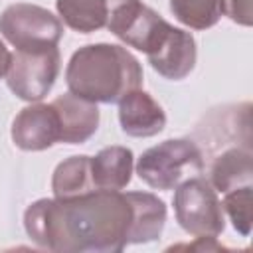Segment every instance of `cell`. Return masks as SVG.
Returning a JSON list of instances; mask_svg holds the SVG:
<instances>
[{"label": "cell", "instance_id": "obj_8", "mask_svg": "<svg viewBox=\"0 0 253 253\" xmlns=\"http://www.w3.org/2000/svg\"><path fill=\"white\" fill-rule=\"evenodd\" d=\"M168 22L140 0H126L109 18L107 30L123 43L146 53Z\"/></svg>", "mask_w": 253, "mask_h": 253}, {"label": "cell", "instance_id": "obj_15", "mask_svg": "<svg viewBox=\"0 0 253 253\" xmlns=\"http://www.w3.org/2000/svg\"><path fill=\"white\" fill-rule=\"evenodd\" d=\"M97 190L91 176V156L75 154L59 162L51 176L53 198H75Z\"/></svg>", "mask_w": 253, "mask_h": 253}, {"label": "cell", "instance_id": "obj_16", "mask_svg": "<svg viewBox=\"0 0 253 253\" xmlns=\"http://www.w3.org/2000/svg\"><path fill=\"white\" fill-rule=\"evenodd\" d=\"M170 12L180 24L192 30H208L219 22L221 2L219 0H170Z\"/></svg>", "mask_w": 253, "mask_h": 253}, {"label": "cell", "instance_id": "obj_9", "mask_svg": "<svg viewBox=\"0 0 253 253\" xmlns=\"http://www.w3.org/2000/svg\"><path fill=\"white\" fill-rule=\"evenodd\" d=\"M12 142L26 152H40L59 142V119L51 103L24 107L12 121Z\"/></svg>", "mask_w": 253, "mask_h": 253}, {"label": "cell", "instance_id": "obj_18", "mask_svg": "<svg viewBox=\"0 0 253 253\" xmlns=\"http://www.w3.org/2000/svg\"><path fill=\"white\" fill-rule=\"evenodd\" d=\"M221 2V14H225L231 22L241 26H251L253 12H251V0H219Z\"/></svg>", "mask_w": 253, "mask_h": 253}, {"label": "cell", "instance_id": "obj_2", "mask_svg": "<svg viewBox=\"0 0 253 253\" xmlns=\"http://www.w3.org/2000/svg\"><path fill=\"white\" fill-rule=\"evenodd\" d=\"M65 83L69 93L81 99L111 105L140 89L142 67L123 45L89 43L71 55L65 67Z\"/></svg>", "mask_w": 253, "mask_h": 253}, {"label": "cell", "instance_id": "obj_1", "mask_svg": "<svg viewBox=\"0 0 253 253\" xmlns=\"http://www.w3.org/2000/svg\"><path fill=\"white\" fill-rule=\"evenodd\" d=\"M164 223L166 206L150 192L42 198L24 211L28 237L55 253H121L126 245L158 239Z\"/></svg>", "mask_w": 253, "mask_h": 253}, {"label": "cell", "instance_id": "obj_17", "mask_svg": "<svg viewBox=\"0 0 253 253\" xmlns=\"http://www.w3.org/2000/svg\"><path fill=\"white\" fill-rule=\"evenodd\" d=\"M251 184H247L225 192L221 202V208L229 215L233 229L243 237L251 233Z\"/></svg>", "mask_w": 253, "mask_h": 253}, {"label": "cell", "instance_id": "obj_5", "mask_svg": "<svg viewBox=\"0 0 253 253\" xmlns=\"http://www.w3.org/2000/svg\"><path fill=\"white\" fill-rule=\"evenodd\" d=\"M61 55L57 45L42 49H16L6 71L8 89L22 101L38 103L53 87L59 75Z\"/></svg>", "mask_w": 253, "mask_h": 253}, {"label": "cell", "instance_id": "obj_10", "mask_svg": "<svg viewBox=\"0 0 253 253\" xmlns=\"http://www.w3.org/2000/svg\"><path fill=\"white\" fill-rule=\"evenodd\" d=\"M119 123L125 134L148 138L164 130L166 113L150 93L134 89L119 101Z\"/></svg>", "mask_w": 253, "mask_h": 253}, {"label": "cell", "instance_id": "obj_20", "mask_svg": "<svg viewBox=\"0 0 253 253\" xmlns=\"http://www.w3.org/2000/svg\"><path fill=\"white\" fill-rule=\"evenodd\" d=\"M10 51H8V47L4 45V42L0 40V79L6 75V71H8V65H10Z\"/></svg>", "mask_w": 253, "mask_h": 253}, {"label": "cell", "instance_id": "obj_4", "mask_svg": "<svg viewBox=\"0 0 253 253\" xmlns=\"http://www.w3.org/2000/svg\"><path fill=\"white\" fill-rule=\"evenodd\" d=\"M174 213L180 227L194 237H217L225 229L221 202L204 176H190L176 186Z\"/></svg>", "mask_w": 253, "mask_h": 253}, {"label": "cell", "instance_id": "obj_19", "mask_svg": "<svg viewBox=\"0 0 253 253\" xmlns=\"http://www.w3.org/2000/svg\"><path fill=\"white\" fill-rule=\"evenodd\" d=\"M198 241H194V243H190V245H176V247H172V249H184V247H188V249H198V251H221V249H225L223 245H219L217 241H215V237H196Z\"/></svg>", "mask_w": 253, "mask_h": 253}, {"label": "cell", "instance_id": "obj_13", "mask_svg": "<svg viewBox=\"0 0 253 253\" xmlns=\"http://www.w3.org/2000/svg\"><path fill=\"white\" fill-rule=\"evenodd\" d=\"M126 0H55L63 24L79 34H91L107 28L111 14Z\"/></svg>", "mask_w": 253, "mask_h": 253}, {"label": "cell", "instance_id": "obj_6", "mask_svg": "<svg viewBox=\"0 0 253 253\" xmlns=\"http://www.w3.org/2000/svg\"><path fill=\"white\" fill-rule=\"evenodd\" d=\"M0 34L16 49H42L59 43L63 24L47 8L20 2L0 14Z\"/></svg>", "mask_w": 253, "mask_h": 253}, {"label": "cell", "instance_id": "obj_11", "mask_svg": "<svg viewBox=\"0 0 253 253\" xmlns=\"http://www.w3.org/2000/svg\"><path fill=\"white\" fill-rule=\"evenodd\" d=\"M59 119V142L83 144L99 128L97 103L81 99L73 93L59 95L51 101Z\"/></svg>", "mask_w": 253, "mask_h": 253}, {"label": "cell", "instance_id": "obj_3", "mask_svg": "<svg viewBox=\"0 0 253 253\" xmlns=\"http://www.w3.org/2000/svg\"><path fill=\"white\" fill-rule=\"evenodd\" d=\"M188 172H204L202 152L188 138H168L150 146L136 162L138 178L154 190H174Z\"/></svg>", "mask_w": 253, "mask_h": 253}, {"label": "cell", "instance_id": "obj_12", "mask_svg": "<svg viewBox=\"0 0 253 253\" xmlns=\"http://www.w3.org/2000/svg\"><path fill=\"white\" fill-rule=\"evenodd\" d=\"M134 156L126 146H105L91 156V176L97 190H123L132 178Z\"/></svg>", "mask_w": 253, "mask_h": 253}, {"label": "cell", "instance_id": "obj_14", "mask_svg": "<svg viewBox=\"0 0 253 253\" xmlns=\"http://www.w3.org/2000/svg\"><path fill=\"white\" fill-rule=\"evenodd\" d=\"M253 174V154L249 144L231 146L223 150L210 168V184L215 192H229L239 186L251 184Z\"/></svg>", "mask_w": 253, "mask_h": 253}, {"label": "cell", "instance_id": "obj_7", "mask_svg": "<svg viewBox=\"0 0 253 253\" xmlns=\"http://www.w3.org/2000/svg\"><path fill=\"white\" fill-rule=\"evenodd\" d=\"M146 57L158 75L170 81H180L188 77L196 65V40L190 32L168 24L146 51Z\"/></svg>", "mask_w": 253, "mask_h": 253}]
</instances>
